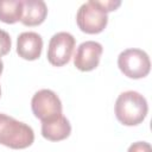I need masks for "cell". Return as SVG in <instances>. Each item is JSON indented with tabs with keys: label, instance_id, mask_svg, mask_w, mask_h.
I'll return each mask as SVG.
<instances>
[{
	"label": "cell",
	"instance_id": "6da1fadb",
	"mask_svg": "<svg viewBox=\"0 0 152 152\" xmlns=\"http://www.w3.org/2000/svg\"><path fill=\"white\" fill-rule=\"evenodd\" d=\"M147 112V101L138 91H124L116 99L115 116L125 126H137L141 124L145 120Z\"/></svg>",
	"mask_w": 152,
	"mask_h": 152
},
{
	"label": "cell",
	"instance_id": "7a4b0ae2",
	"mask_svg": "<svg viewBox=\"0 0 152 152\" xmlns=\"http://www.w3.org/2000/svg\"><path fill=\"white\" fill-rule=\"evenodd\" d=\"M33 129L12 116L0 113V144L10 148L21 150L32 145Z\"/></svg>",
	"mask_w": 152,
	"mask_h": 152
},
{
	"label": "cell",
	"instance_id": "3957f363",
	"mask_svg": "<svg viewBox=\"0 0 152 152\" xmlns=\"http://www.w3.org/2000/svg\"><path fill=\"white\" fill-rule=\"evenodd\" d=\"M76 21L82 32L95 34L104 30L108 24V15L99 5L97 0H90L78 8Z\"/></svg>",
	"mask_w": 152,
	"mask_h": 152
},
{
	"label": "cell",
	"instance_id": "277c9868",
	"mask_svg": "<svg viewBox=\"0 0 152 152\" xmlns=\"http://www.w3.org/2000/svg\"><path fill=\"white\" fill-rule=\"evenodd\" d=\"M118 66L125 76L138 80L148 75L151 62L145 51L140 49H127L119 55Z\"/></svg>",
	"mask_w": 152,
	"mask_h": 152
},
{
	"label": "cell",
	"instance_id": "5b68a950",
	"mask_svg": "<svg viewBox=\"0 0 152 152\" xmlns=\"http://www.w3.org/2000/svg\"><path fill=\"white\" fill-rule=\"evenodd\" d=\"M31 108L37 119L43 121H49L62 114V102L59 97L50 89L38 90L32 100Z\"/></svg>",
	"mask_w": 152,
	"mask_h": 152
},
{
	"label": "cell",
	"instance_id": "8992f818",
	"mask_svg": "<svg viewBox=\"0 0 152 152\" xmlns=\"http://www.w3.org/2000/svg\"><path fill=\"white\" fill-rule=\"evenodd\" d=\"M75 48V38L69 32L55 33L48 46V61L55 66L65 65L72 55Z\"/></svg>",
	"mask_w": 152,
	"mask_h": 152
},
{
	"label": "cell",
	"instance_id": "52a82bcc",
	"mask_svg": "<svg viewBox=\"0 0 152 152\" xmlns=\"http://www.w3.org/2000/svg\"><path fill=\"white\" fill-rule=\"evenodd\" d=\"M103 48L100 43L94 40H86L81 43L74 56V65L81 71H91L99 63Z\"/></svg>",
	"mask_w": 152,
	"mask_h": 152
},
{
	"label": "cell",
	"instance_id": "ba28073f",
	"mask_svg": "<svg viewBox=\"0 0 152 152\" xmlns=\"http://www.w3.org/2000/svg\"><path fill=\"white\" fill-rule=\"evenodd\" d=\"M43 49L42 37L32 31L23 32L17 39V53L26 61H34L40 57Z\"/></svg>",
	"mask_w": 152,
	"mask_h": 152
},
{
	"label": "cell",
	"instance_id": "9c48e42d",
	"mask_svg": "<svg viewBox=\"0 0 152 152\" xmlns=\"http://www.w3.org/2000/svg\"><path fill=\"white\" fill-rule=\"evenodd\" d=\"M71 133V126L69 120L64 115L42 122V135L50 141H59L68 138Z\"/></svg>",
	"mask_w": 152,
	"mask_h": 152
},
{
	"label": "cell",
	"instance_id": "30bf717a",
	"mask_svg": "<svg viewBox=\"0 0 152 152\" xmlns=\"http://www.w3.org/2000/svg\"><path fill=\"white\" fill-rule=\"evenodd\" d=\"M48 15V7L43 0H24L21 23L25 26L40 25Z\"/></svg>",
	"mask_w": 152,
	"mask_h": 152
},
{
	"label": "cell",
	"instance_id": "8fae6325",
	"mask_svg": "<svg viewBox=\"0 0 152 152\" xmlns=\"http://www.w3.org/2000/svg\"><path fill=\"white\" fill-rule=\"evenodd\" d=\"M23 1L21 0H0V20L6 24H14L21 20Z\"/></svg>",
	"mask_w": 152,
	"mask_h": 152
},
{
	"label": "cell",
	"instance_id": "7c38bea8",
	"mask_svg": "<svg viewBox=\"0 0 152 152\" xmlns=\"http://www.w3.org/2000/svg\"><path fill=\"white\" fill-rule=\"evenodd\" d=\"M11 45H12V42H11L10 34L6 31L0 28V57L10 52Z\"/></svg>",
	"mask_w": 152,
	"mask_h": 152
},
{
	"label": "cell",
	"instance_id": "4fadbf2b",
	"mask_svg": "<svg viewBox=\"0 0 152 152\" xmlns=\"http://www.w3.org/2000/svg\"><path fill=\"white\" fill-rule=\"evenodd\" d=\"M127 152H152L151 151V145L146 141H137L133 142L129 147Z\"/></svg>",
	"mask_w": 152,
	"mask_h": 152
},
{
	"label": "cell",
	"instance_id": "5bb4252c",
	"mask_svg": "<svg viewBox=\"0 0 152 152\" xmlns=\"http://www.w3.org/2000/svg\"><path fill=\"white\" fill-rule=\"evenodd\" d=\"M99 5L104 10V12H112V11H115L120 5H121V1H114V0H107V1H97Z\"/></svg>",
	"mask_w": 152,
	"mask_h": 152
},
{
	"label": "cell",
	"instance_id": "9a60e30c",
	"mask_svg": "<svg viewBox=\"0 0 152 152\" xmlns=\"http://www.w3.org/2000/svg\"><path fill=\"white\" fill-rule=\"evenodd\" d=\"M2 70H4V63H2V61H1V58H0V75H1Z\"/></svg>",
	"mask_w": 152,
	"mask_h": 152
},
{
	"label": "cell",
	"instance_id": "2e32d148",
	"mask_svg": "<svg viewBox=\"0 0 152 152\" xmlns=\"http://www.w3.org/2000/svg\"><path fill=\"white\" fill-rule=\"evenodd\" d=\"M0 95H1V89H0Z\"/></svg>",
	"mask_w": 152,
	"mask_h": 152
}]
</instances>
